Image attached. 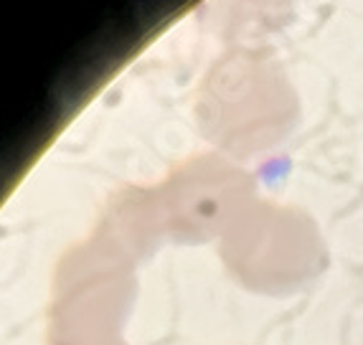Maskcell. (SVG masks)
<instances>
[{
  "mask_svg": "<svg viewBox=\"0 0 363 345\" xmlns=\"http://www.w3.org/2000/svg\"><path fill=\"white\" fill-rule=\"evenodd\" d=\"M231 277L259 295L285 297L305 290L325 269V249L310 218L285 208H262L221 247Z\"/></svg>",
  "mask_w": 363,
  "mask_h": 345,
  "instance_id": "6da1fadb",
  "label": "cell"
}]
</instances>
